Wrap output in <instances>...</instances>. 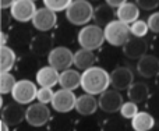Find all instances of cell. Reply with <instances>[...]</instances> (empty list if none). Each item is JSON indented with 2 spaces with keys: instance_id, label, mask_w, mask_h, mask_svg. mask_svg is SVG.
Segmentation results:
<instances>
[{
  "instance_id": "8d00e7d4",
  "label": "cell",
  "mask_w": 159,
  "mask_h": 131,
  "mask_svg": "<svg viewBox=\"0 0 159 131\" xmlns=\"http://www.w3.org/2000/svg\"><path fill=\"white\" fill-rule=\"evenodd\" d=\"M147 106H148L149 112L152 113H158L159 115V91L151 93L149 99L147 101Z\"/></svg>"
},
{
  "instance_id": "ffe728a7",
  "label": "cell",
  "mask_w": 159,
  "mask_h": 131,
  "mask_svg": "<svg viewBox=\"0 0 159 131\" xmlns=\"http://www.w3.org/2000/svg\"><path fill=\"white\" fill-rule=\"evenodd\" d=\"M32 38V31L27 27H13L8 32V42L16 47L30 46Z\"/></svg>"
},
{
  "instance_id": "ba28073f",
  "label": "cell",
  "mask_w": 159,
  "mask_h": 131,
  "mask_svg": "<svg viewBox=\"0 0 159 131\" xmlns=\"http://www.w3.org/2000/svg\"><path fill=\"white\" fill-rule=\"evenodd\" d=\"M36 11H38L36 3L32 0H14L10 8V14L13 20H16L17 22H21V24H25L28 21L32 22Z\"/></svg>"
},
{
  "instance_id": "1f68e13d",
  "label": "cell",
  "mask_w": 159,
  "mask_h": 131,
  "mask_svg": "<svg viewBox=\"0 0 159 131\" xmlns=\"http://www.w3.org/2000/svg\"><path fill=\"white\" fill-rule=\"evenodd\" d=\"M140 113L138 110V105L134 103V102H124V105L120 109V116L124 119V120H133L135 116Z\"/></svg>"
},
{
  "instance_id": "8992f818",
  "label": "cell",
  "mask_w": 159,
  "mask_h": 131,
  "mask_svg": "<svg viewBox=\"0 0 159 131\" xmlns=\"http://www.w3.org/2000/svg\"><path fill=\"white\" fill-rule=\"evenodd\" d=\"M48 63L59 73H63L66 70H70L71 66H74V53L67 46L59 45L55 46V49L48 56Z\"/></svg>"
},
{
  "instance_id": "74e56055",
  "label": "cell",
  "mask_w": 159,
  "mask_h": 131,
  "mask_svg": "<svg viewBox=\"0 0 159 131\" xmlns=\"http://www.w3.org/2000/svg\"><path fill=\"white\" fill-rule=\"evenodd\" d=\"M107 6H110V7L113 8V10H117V8H120L121 6L124 4V0H107Z\"/></svg>"
},
{
  "instance_id": "ab89813d",
  "label": "cell",
  "mask_w": 159,
  "mask_h": 131,
  "mask_svg": "<svg viewBox=\"0 0 159 131\" xmlns=\"http://www.w3.org/2000/svg\"><path fill=\"white\" fill-rule=\"evenodd\" d=\"M0 38H2V46H7L8 34L6 32V31H2V32H0Z\"/></svg>"
},
{
  "instance_id": "484cf974",
  "label": "cell",
  "mask_w": 159,
  "mask_h": 131,
  "mask_svg": "<svg viewBox=\"0 0 159 131\" xmlns=\"http://www.w3.org/2000/svg\"><path fill=\"white\" fill-rule=\"evenodd\" d=\"M17 57L16 52L11 46H0V70L2 73H10L17 66Z\"/></svg>"
},
{
  "instance_id": "ee69618b",
  "label": "cell",
  "mask_w": 159,
  "mask_h": 131,
  "mask_svg": "<svg viewBox=\"0 0 159 131\" xmlns=\"http://www.w3.org/2000/svg\"><path fill=\"white\" fill-rule=\"evenodd\" d=\"M152 131H159V130H155V129H154V130H152Z\"/></svg>"
},
{
  "instance_id": "83f0119b",
  "label": "cell",
  "mask_w": 159,
  "mask_h": 131,
  "mask_svg": "<svg viewBox=\"0 0 159 131\" xmlns=\"http://www.w3.org/2000/svg\"><path fill=\"white\" fill-rule=\"evenodd\" d=\"M49 131H73V121L69 117L60 115L52 117L50 123L48 124Z\"/></svg>"
},
{
  "instance_id": "5b68a950",
  "label": "cell",
  "mask_w": 159,
  "mask_h": 131,
  "mask_svg": "<svg viewBox=\"0 0 159 131\" xmlns=\"http://www.w3.org/2000/svg\"><path fill=\"white\" fill-rule=\"evenodd\" d=\"M103 32L107 43L116 47L119 46L123 47L129 42L130 35H131L130 34V25L124 24V22L119 21V20H115L106 28H103Z\"/></svg>"
},
{
  "instance_id": "6da1fadb",
  "label": "cell",
  "mask_w": 159,
  "mask_h": 131,
  "mask_svg": "<svg viewBox=\"0 0 159 131\" xmlns=\"http://www.w3.org/2000/svg\"><path fill=\"white\" fill-rule=\"evenodd\" d=\"M110 87V73L101 66H93L81 75V88L88 95H102Z\"/></svg>"
},
{
  "instance_id": "7c38bea8",
  "label": "cell",
  "mask_w": 159,
  "mask_h": 131,
  "mask_svg": "<svg viewBox=\"0 0 159 131\" xmlns=\"http://www.w3.org/2000/svg\"><path fill=\"white\" fill-rule=\"evenodd\" d=\"M55 36L50 35L49 32H38L34 35L32 41L30 45V52H32L38 57H45L49 56L50 52L55 49L53 43H55Z\"/></svg>"
},
{
  "instance_id": "e575fe53",
  "label": "cell",
  "mask_w": 159,
  "mask_h": 131,
  "mask_svg": "<svg viewBox=\"0 0 159 131\" xmlns=\"http://www.w3.org/2000/svg\"><path fill=\"white\" fill-rule=\"evenodd\" d=\"M147 22H148L149 31L154 32L155 35H159V11H154L152 14H149Z\"/></svg>"
},
{
  "instance_id": "4fadbf2b",
  "label": "cell",
  "mask_w": 159,
  "mask_h": 131,
  "mask_svg": "<svg viewBox=\"0 0 159 131\" xmlns=\"http://www.w3.org/2000/svg\"><path fill=\"white\" fill-rule=\"evenodd\" d=\"M57 25V14L46 7L38 8L32 20V27L38 32H50Z\"/></svg>"
},
{
  "instance_id": "30bf717a",
  "label": "cell",
  "mask_w": 159,
  "mask_h": 131,
  "mask_svg": "<svg viewBox=\"0 0 159 131\" xmlns=\"http://www.w3.org/2000/svg\"><path fill=\"white\" fill-rule=\"evenodd\" d=\"M98 103H99V109L102 112L107 113V115H115L117 112L120 113V109L124 105V102H123V96H121V93L119 91L109 88L106 92L99 95Z\"/></svg>"
},
{
  "instance_id": "5bb4252c",
  "label": "cell",
  "mask_w": 159,
  "mask_h": 131,
  "mask_svg": "<svg viewBox=\"0 0 159 131\" xmlns=\"http://www.w3.org/2000/svg\"><path fill=\"white\" fill-rule=\"evenodd\" d=\"M148 49H149V45L145 38H134V36H131L129 39V42L123 46V55L127 59H130V60L138 61L144 56L148 55L147 53Z\"/></svg>"
},
{
  "instance_id": "b9f144b4",
  "label": "cell",
  "mask_w": 159,
  "mask_h": 131,
  "mask_svg": "<svg viewBox=\"0 0 159 131\" xmlns=\"http://www.w3.org/2000/svg\"><path fill=\"white\" fill-rule=\"evenodd\" d=\"M2 131H10V127H8L4 121H2Z\"/></svg>"
},
{
  "instance_id": "8fae6325",
  "label": "cell",
  "mask_w": 159,
  "mask_h": 131,
  "mask_svg": "<svg viewBox=\"0 0 159 131\" xmlns=\"http://www.w3.org/2000/svg\"><path fill=\"white\" fill-rule=\"evenodd\" d=\"M134 84V73L130 67L119 66L110 73V85L116 91H129V88Z\"/></svg>"
},
{
  "instance_id": "f546056e",
  "label": "cell",
  "mask_w": 159,
  "mask_h": 131,
  "mask_svg": "<svg viewBox=\"0 0 159 131\" xmlns=\"http://www.w3.org/2000/svg\"><path fill=\"white\" fill-rule=\"evenodd\" d=\"M16 84H17V79L11 73L0 74V92H2V95H7V93L13 92Z\"/></svg>"
},
{
  "instance_id": "4dcf8cb0",
  "label": "cell",
  "mask_w": 159,
  "mask_h": 131,
  "mask_svg": "<svg viewBox=\"0 0 159 131\" xmlns=\"http://www.w3.org/2000/svg\"><path fill=\"white\" fill-rule=\"evenodd\" d=\"M149 32V27L148 22L145 20H138L134 24L130 25V34L134 38H145Z\"/></svg>"
},
{
  "instance_id": "4316f807",
  "label": "cell",
  "mask_w": 159,
  "mask_h": 131,
  "mask_svg": "<svg viewBox=\"0 0 159 131\" xmlns=\"http://www.w3.org/2000/svg\"><path fill=\"white\" fill-rule=\"evenodd\" d=\"M131 129L134 131H152L155 129V117L149 112H140L131 120Z\"/></svg>"
},
{
  "instance_id": "7bdbcfd3",
  "label": "cell",
  "mask_w": 159,
  "mask_h": 131,
  "mask_svg": "<svg viewBox=\"0 0 159 131\" xmlns=\"http://www.w3.org/2000/svg\"><path fill=\"white\" fill-rule=\"evenodd\" d=\"M155 87H157V89L159 91V74L155 77Z\"/></svg>"
},
{
  "instance_id": "60d3db41",
  "label": "cell",
  "mask_w": 159,
  "mask_h": 131,
  "mask_svg": "<svg viewBox=\"0 0 159 131\" xmlns=\"http://www.w3.org/2000/svg\"><path fill=\"white\" fill-rule=\"evenodd\" d=\"M152 47H154V50H155V52H158V53H159V35L155 36V39H154V43H152Z\"/></svg>"
},
{
  "instance_id": "cb8c5ba5",
  "label": "cell",
  "mask_w": 159,
  "mask_h": 131,
  "mask_svg": "<svg viewBox=\"0 0 159 131\" xmlns=\"http://www.w3.org/2000/svg\"><path fill=\"white\" fill-rule=\"evenodd\" d=\"M81 75H82V73H80L78 70H74V68L66 70V71H63V73H60L59 85H60L63 89L73 91V92H74V89L81 87Z\"/></svg>"
},
{
  "instance_id": "d4e9b609",
  "label": "cell",
  "mask_w": 159,
  "mask_h": 131,
  "mask_svg": "<svg viewBox=\"0 0 159 131\" xmlns=\"http://www.w3.org/2000/svg\"><path fill=\"white\" fill-rule=\"evenodd\" d=\"M96 61V56L91 50L85 49H78L77 52H74V66L78 71H87L88 68L93 67Z\"/></svg>"
},
{
  "instance_id": "9c48e42d",
  "label": "cell",
  "mask_w": 159,
  "mask_h": 131,
  "mask_svg": "<svg viewBox=\"0 0 159 131\" xmlns=\"http://www.w3.org/2000/svg\"><path fill=\"white\" fill-rule=\"evenodd\" d=\"M77 98L78 96H75V93L73 91H67L60 88V89H57L55 92V96H53V101L50 105H52L55 112L60 113V115H66V113L75 109Z\"/></svg>"
},
{
  "instance_id": "277c9868",
  "label": "cell",
  "mask_w": 159,
  "mask_h": 131,
  "mask_svg": "<svg viewBox=\"0 0 159 131\" xmlns=\"http://www.w3.org/2000/svg\"><path fill=\"white\" fill-rule=\"evenodd\" d=\"M38 84L28 78H22L17 81L16 87H14L13 92H11V98L14 102L20 105H32L34 101L38 96Z\"/></svg>"
},
{
  "instance_id": "7a4b0ae2",
  "label": "cell",
  "mask_w": 159,
  "mask_h": 131,
  "mask_svg": "<svg viewBox=\"0 0 159 131\" xmlns=\"http://www.w3.org/2000/svg\"><path fill=\"white\" fill-rule=\"evenodd\" d=\"M95 7L87 0H71L66 10V20L75 27H85L91 20H93Z\"/></svg>"
},
{
  "instance_id": "f35d334b",
  "label": "cell",
  "mask_w": 159,
  "mask_h": 131,
  "mask_svg": "<svg viewBox=\"0 0 159 131\" xmlns=\"http://www.w3.org/2000/svg\"><path fill=\"white\" fill-rule=\"evenodd\" d=\"M13 3H14V0H2V2H0V8H2V11H6L7 8H11Z\"/></svg>"
},
{
  "instance_id": "d6a6232c",
  "label": "cell",
  "mask_w": 159,
  "mask_h": 131,
  "mask_svg": "<svg viewBox=\"0 0 159 131\" xmlns=\"http://www.w3.org/2000/svg\"><path fill=\"white\" fill-rule=\"evenodd\" d=\"M70 3L71 0H43V7L52 10L53 13H60L69 8Z\"/></svg>"
},
{
  "instance_id": "f1b7e54d",
  "label": "cell",
  "mask_w": 159,
  "mask_h": 131,
  "mask_svg": "<svg viewBox=\"0 0 159 131\" xmlns=\"http://www.w3.org/2000/svg\"><path fill=\"white\" fill-rule=\"evenodd\" d=\"M127 124L123 117H109L102 123L101 131H126Z\"/></svg>"
},
{
  "instance_id": "603a6c76",
  "label": "cell",
  "mask_w": 159,
  "mask_h": 131,
  "mask_svg": "<svg viewBox=\"0 0 159 131\" xmlns=\"http://www.w3.org/2000/svg\"><path fill=\"white\" fill-rule=\"evenodd\" d=\"M151 96V91H149V87L143 81H137L129 88L127 91V98H129L130 102H134V103H144L149 99Z\"/></svg>"
},
{
  "instance_id": "2e32d148",
  "label": "cell",
  "mask_w": 159,
  "mask_h": 131,
  "mask_svg": "<svg viewBox=\"0 0 159 131\" xmlns=\"http://www.w3.org/2000/svg\"><path fill=\"white\" fill-rule=\"evenodd\" d=\"M137 73L143 78H152L159 74V57L148 53L137 61Z\"/></svg>"
},
{
  "instance_id": "e0dca14e",
  "label": "cell",
  "mask_w": 159,
  "mask_h": 131,
  "mask_svg": "<svg viewBox=\"0 0 159 131\" xmlns=\"http://www.w3.org/2000/svg\"><path fill=\"white\" fill-rule=\"evenodd\" d=\"M60 73L50 67L49 64L39 68V71L35 74V81L39 85V88H53L59 84Z\"/></svg>"
},
{
  "instance_id": "836d02e7",
  "label": "cell",
  "mask_w": 159,
  "mask_h": 131,
  "mask_svg": "<svg viewBox=\"0 0 159 131\" xmlns=\"http://www.w3.org/2000/svg\"><path fill=\"white\" fill-rule=\"evenodd\" d=\"M53 96H55V91H53V88H39L36 101L42 105H48V103H52Z\"/></svg>"
},
{
  "instance_id": "52a82bcc",
  "label": "cell",
  "mask_w": 159,
  "mask_h": 131,
  "mask_svg": "<svg viewBox=\"0 0 159 131\" xmlns=\"http://www.w3.org/2000/svg\"><path fill=\"white\" fill-rule=\"evenodd\" d=\"M52 120V115H50V109L46 105H42L39 102H34L32 105L27 107L25 112V121L30 124L31 127H43L50 123Z\"/></svg>"
},
{
  "instance_id": "44dd1931",
  "label": "cell",
  "mask_w": 159,
  "mask_h": 131,
  "mask_svg": "<svg viewBox=\"0 0 159 131\" xmlns=\"http://www.w3.org/2000/svg\"><path fill=\"white\" fill-rule=\"evenodd\" d=\"M98 109H99L98 99H96L93 95L84 93V95H80L77 98V103H75L74 110L78 113L80 116L89 117V116H92Z\"/></svg>"
},
{
  "instance_id": "d590c367",
  "label": "cell",
  "mask_w": 159,
  "mask_h": 131,
  "mask_svg": "<svg viewBox=\"0 0 159 131\" xmlns=\"http://www.w3.org/2000/svg\"><path fill=\"white\" fill-rule=\"evenodd\" d=\"M135 3L140 7V10H144V11H152L159 7L158 0H137Z\"/></svg>"
},
{
  "instance_id": "7402d4cb",
  "label": "cell",
  "mask_w": 159,
  "mask_h": 131,
  "mask_svg": "<svg viewBox=\"0 0 159 131\" xmlns=\"http://www.w3.org/2000/svg\"><path fill=\"white\" fill-rule=\"evenodd\" d=\"M115 17H116V11L110 6H107L106 2L96 6L95 11H93V21L101 28H106L110 22L116 20Z\"/></svg>"
},
{
  "instance_id": "9a60e30c",
  "label": "cell",
  "mask_w": 159,
  "mask_h": 131,
  "mask_svg": "<svg viewBox=\"0 0 159 131\" xmlns=\"http://www.w3.org/2000/svg\"><path fill=\"white\" fill-rule=\"evenodd\" d=\"M25 112L27 109L22 107V105L17 102H10L2 110V121H4L8 127L20 126L25 120Z\"/></svg>"
},
{
  "instance_id": "ac0fdd59",
  "label": "cell",
  "mask_w": 159,
  "mask_h": 131,
  "mask_svg": "<svg viewBox=\"0 0 159 131\" xmlns=\"http://www.w3.org/2000/svg\"><path fill=\"white\" fill-rule=\"evenodd\" d=\"M17 71L21 73L22 75H32L34 73H38L39 71V57L35 56L32 52H27L22 56H20L18 60H17L16 66Z\"/></svg>"
},
{
  "instance_id": "d6986e66",
  "label": "cell",
  "mask_w": 159,
  "mask_h": 131,
  "mask_svg": "<svg viewBox=\"0 0 159 131\" xmlns=\"http://www.w3.org/2000/svg\"><path fill=\"white\" fill-rule=\"evenodd\" d=\"M116 20L124 22L127 25L134 24L140 20V7L135 2H124L120 8L116 10Z\"/></svg>"
},
{
  "instance_id": "3957f363",
  "label": "cell",
  "mask_w": 159,
  "mask_h": 131,
  "mask_svg": "<svg viewBox=\"0 0 159 131\" xmlns=\"http://www.w3.org/2000/svg\"><path fill=\"white\" fill-rule=\"evenodd\" d=\"M77 42L81 46V49L85 50H98L106 42L105 39L103 28L98 27L96 24H88L82 27L77 34Z\"/></svg>"
}]
</instances>
